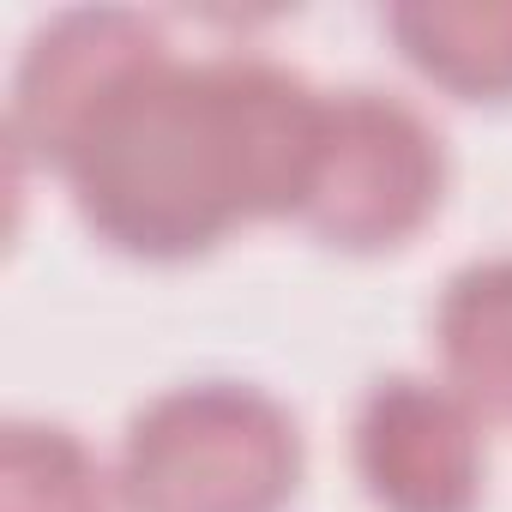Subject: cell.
<instances>
[{"label": "cell", "instance_id": "2", "mask_svg": "<svg viewBox=\"0 0 512 512\" xmlns=\"http://www.w3.org/2000/svg\"><path fill=\"white\" fill-rule=\"evenodd\" d=\"M121 512H290L308 446L253 380H181L145 398L115 446Z\"/></svg>", "mask_w": 512, "mask_h": 512}, {"label": "cell", "instance_id": "5", "mask_svg": "<svg viewBox=\"0 0 512 512\" xmlns=\"http://www.w3.org/2000/svg\"><path fill=\"white\" fill-rule=\"evenodd\" d=\"M350 464L380 512H476L488 422L440 374H380L356 404Z\"/></svg>", "mask_w": 512, "mask_h": 512}, {"label": "cell", "instance_id": "1", "mask_svg": "<svg viewBox=\"0 0 512 512\" xmlns=\"http://www.w3.org/2000/svg\"><path fill=\"white\" fill-rule=\"evenodd\" d=\"M320 121L326 91L272 55H163L85 127L55 181L103 247L181 266L241 223L302 217Z\"/></svg>", "mask_w": 512, "mask_h": 512}, {"label": "cell", "instance_id": "3", "mask_svg": "<svg viewBox=\"0 0 512 512\" xmlns=\"http://www.w3.org/2000/svg\"><path fill=\"white\" fill-rule=\"evenodd\" d=\"M446 181V139L410 97L374 85L326 91L320 151L296 223L338 253L374 260L410 247L434 223Z\"/></svg>", "mask_w": 512, "mask_h": 512}, {"label": "cell", "instance_id": "7", "mask_svg": "<svg viewBox=\"0 0 512 512\" xmlns=\"http://www.w3.org/2000/svg\"><path fill=\"white\" fill-rule=\"evenodd\" d=\"M392 49L458 103H512V0H398Z\"/></svg>", "mask_w": 512, "mask_h": 512}, {"label": "cell", "instance_id": "4", "mask_svg": "<svg viewBox=\"0 0 512 512\" xmlns=\"http://www.w3.org/2000/svg\"><path fill=\"white\" fill-rule=\"evenodd\" d=\"M163 55H175L163 25L133 7H67L49 25H37L13 67V157L55 175L67 151L85 139V127Z\"/></svg>", "mask_w": 512, "mask_h": 512}, {"label": "cell", "instance_id": "6", "mask_svg": "<svg viewBox=\"0 0 512 512\" xmlns=\"http://www.w3.org/2000/svg\"><path fill=\"white\" fill-rule=\"evenodd\" d=\"M440 380L488 422L512 428V253H488L446 278L434 302Z\"/></svg>", "mask_w": 512, "mask_h": 512}, {"label": "cell", "instance_id": "8", "mask_svg": "<svg viewBox=\"0 0 512 512\" xmlns=\"http://www.w3.org/2000/svg\"><path fill=\"white\" fill-rule=\"evenodd\" d=\"M0 512H121L115 470L67 422L13 416L0 428Z\"/></svg>", "mask_w": 512, "mask_h": 512}]
</instances>
